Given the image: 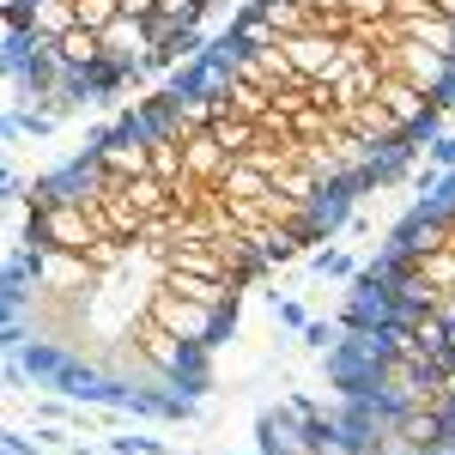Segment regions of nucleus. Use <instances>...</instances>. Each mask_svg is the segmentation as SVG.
I'll return each mask as SVG.
<instances>
[{"instance_id":"12","label":"nucleus","mask_w":455,"mask_h":455,"mask_svg":"<svg viewBox=\"0 0 455 455\" xmlns=\"http://www.w3.org/2000/svg\"><path fill=\"white\" fill-rule=\"evenodd\" d=\"M255 12L274 25L280 36H291V31H315V12L304 6V0H255Z\"/></svg>"},{"instance_id":"20","label":"nucleus","mask_w":455,"mask_h":455,"mask_svg":"<svg viewBox=\"0 0 455 455\" xmlns=\"http://www.w3.org/2000/svg\"><path fill=\"white\" fill-rule=\"evenodd\" d=\"M274 315H280L285 328H310V322H304V304H291V298H280V291H274Z\"/></svg>"},{"instance_id":"4","label":"nucleus","mask_w":455,"mask_h":455,"mask_svg":"<svg viewBox=\"0 0 455 455\" xmlns=\"http://www.w3.org/2000/svg\"><path fill=\"white\" fill-rule=\"evenodd\" d=\"M128 340H134V347H140V358L158 371V377H171V383H182V377L201 364V352L188 347V340H176L171 328H164V322H152L146 310L128 322Z\"/></svg>"},{"instance_id":"19","label":"nucleus","mask_w":455,"mask_h":455,"mask_svg":"<svg viewBox=\"0 0 455 455\" xmlns=\"http://www.w3.org/2000/svg\"><path fill=\"white\" fill-rule=\"evenodd\" d=\"M347 12L358 19V25H383V19H388V0H347Z\"/></svg>"},{"instance_id":"5","label":"nucleus","mask_w":455,"mask_h":455,"mask_svg":"<svg viewBox=\"0 0 455 455\" xmlns=\"http://www.w3.org/2000/svg\"><path fill=\"white\" fill-rule=\"evenodd\" d=\"M98 237H104V231H98V219L79 207L73 195H61V201H43V207H36V243H49V249H79V255H85Z\"/></svg>"},{"instance_id":"15","label":"nucleus","mask_w":455,"mask_h":455,"mask_svg":"<svg viewBox=\"0 0 455 455\" xmlns=\"http://www.w3.org/2000/svg\"><path fill=\"white\" fill-rule=\"evenodd\" d=\"M152 176H158V182L188 176V164H182V140H176V134H152Z\"/></svg>"},{"instance_id":"3","label":"nucleus","mask_w":455,"mask_h":455,"mask_svg":"<svg viewBox=\"0 0 455 455\" xmlns=\"http://www.w3.org/2000/svg\"><path fill=\"white\" fill-rule=\"evenodd\" d=\"M31 280L43 285V291H55V298H92V285L104 280V274H98L92 255H79V249L36 243L31 249Z\"/></svg>"},{"instance_id":"17","label":"nucleus","mask_w":455,"mask_h":455,"mask_svg":"<svg viewBox=\"0 0 455 455\" xmlns=\"http://www.w3.org/2000/svg\"><path fill=\"white\" fill-rule=\"evenodd\" d=\"M73 12H79V25H92V31H109V25L122 19V0H73Z\"/></svg>"},{"instance_id":"2","label":"nucleus","mask_w":455,"mask_h":455,"mask_svg":"<svg viewBox=\"0 0 455 455\" xmlns=\"http://www.w3.org/2000/svg\"><path fill=\"white\" fill-rule=\"evenodd\" d=\"M377 68L413 79L419 92H431V98H443V92L455 85V61H450V55H437V49H425V43H413V36L383 43V49H377Z\"/></svg>"},{"instance_id":"18","label":"nucleus","mask_w":455,"mask_h":455,"mask_svg":"<svg viewBox=\"0 0 455 455\" xmlns=\"http://www.w3.org/2000/svg\"><path fill=\"white\" fill-rule=\"evenodd\" d=\"M425 164H437V171H455V128H431Z\"/></svg>"},{"instance_id":"21","label":"nucleus","mask_w":455,"mask_h":455,"mask_svg":"<svg viewBox=\"0 0 455 455\" xmlns=\"http://www.w3.org/2000/svg\"><path fill=\"white\" fill-rule=\"evenodd\" d=\"M304 340L322 352V347H334V328H328V322H310V328H304Z\"/></svg>"},{"instance_id":"10","label":"nucleus","mask_w":455,"mask_h":455,"mask_svg":"<svg viewBox=\"0 0 455 455\" xmlns=\"http://www.w3.org/2000/svg\"><path fill=\"white\" fill-rule=\"evenodd\" d=\"M267 188H274V182L255 171L249 158H231V164H225V176H219V195H225V201H261Z\"/></svg>"},{"instance_id":"13","label":"nucleus","mask_w":455,"mask_h":455,"mask_svg":"<svg viewBox=\"0 0 455 455\" xmlns=\"http://www.w3.org/2000/svg\"><path fill=\"white\" fill-rule=\"evenodd\" d=\"M212 140L225 146V152H231V158H243L249 146L261 140V128H255V122H249V116H237V109H219V122H212Z\"/></svg>"},{"instance_id":"6","label":"nucleus","mask_w":455,"mask_h":455,"mask_svg":"<svg viewBox=\"0 0 455 455\" xmlns=\"http://www.w3.org/2000/svg\"><path fill=\"white\" fill-rule=\"evenodd\" d=\"M6 25H12V36H49V43H61L79 25V12H73V0H25V12H6Z\"/></svg>"},{"instance_id":"8","label":"nucleus","mask_w":455,"mask_h":455,"mask_svg":"<svg viewBox=\"0 0 455 455\" xmlns=\"http://www.w3.org/2000/svg\"><path fill=\"white\" fill-rule=\"evenodd\" d=\"M164 285H171V291H182L188 304L219 310V315L237 310V280H207V274H176V267H164Z\"/></svg>"},{"instance_id":"14","label":"nucleus","mask_w":455,"mask_h":455,"mask_svg":"<svg viewBox=\"0 0 455 455\" xmlns=\"http://www.w3.org/2000/svg\"><path fill=\"white\" fill-rule=\"evenodd\" d=\"M122 195H128V201H134V207H140L146 219H158V212H171V207H176L171 182H158L152 171H146V176H134V182H122Z\"/></svg>"},{"instance_id":"22","label":"nucleus","mask_w":455,"mask_h":455,"mask_svg":"<svg viewBox=\"0 0 455 455\" xmlns=\"http://www.w3.org/2000/svg\"><path fill=\"white\" fill-rule=\"evenodd\" d=\"M450 122H455V109H450Z\"/></svg>"},{"instance_id":"9","label":"nucleus","mask_w":455,"mask_h":455,"mask_svg":"<svg viewBox=\"0 0 455 455\" xmlns=\"http://www.w3.org/2000/svg\"><path fill=\"white\" fill-rule=\"evenodd\" d=\"M182 164H188V176H201V182L219 188V176H225V164H231V152L212 140V128H201V134L182 140Z\"/></svg>"},{"instance_id":"7","label":"nucleus","mask_w":455,"mask_h":455,"mask_svg":"<svg viewBox=\"0 0 455 455\" xmlns=\"http://www.w3.org/2000/svg\"><path fill=\"white\" fill-rule=\"evenodd\" d=\"M280 43H285L291 68L304 73V79H328V73L340 68V36H328V31H291Z\"/></svg>"},{"instance_id":"1","label":"nucleus","mask_w":455,"mask_h":455,"mask_svg":"<svg viewBox=\"0 0 455 455\" xmlns=\"http://www.w3.org/2000/svg\"><path fill=\"white\" fill-rule=\"evenodd\" d=\"M146 315H152V322H164L176 340H188L195 352H212V334H219V322H225V315L207 310V304H188V298L171 291L164 280L146 291Z\"/></svg>"},{"instance_id":"11","label":"nucleus","mask_w":455,"mask_h":455,"mask_svg":"<svg viewBox=\"0 0 455 455\" xmlns=\"http://www.w3.org/2000/svg\"><path fill=\"white\" fill-rule=\"evenodd\" d=\"M55 49H61V61H68V68H98V61H104V31H92V25H73L68 36H61V43H55Z\"/></svg>"},{"instance_id":"16","label":"nucleus","mask_w":455,"mask_h":455,"mask_svg":"<svg viewBox=\"0 0 455 455\" xmlns=\"http://www.w3.org/2000/svg\"><path fill=\"white\" fill-rule=\"evenodd\" d=\"M310 274H315V280H352V274H358V261H352L347 249H315V255H310Z\"/></svg>"}]
</instances>
